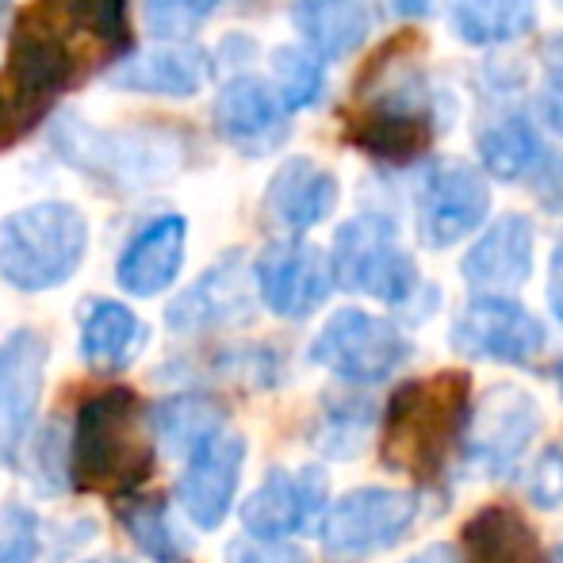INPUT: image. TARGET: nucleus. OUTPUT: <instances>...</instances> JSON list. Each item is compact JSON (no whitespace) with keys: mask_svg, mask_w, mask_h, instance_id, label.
I'll return each instance as SVG.
<instances>
[{"mask_svg":"<svg viewBox=\"0 0 563 563\" xmlns=\"http://www.w3.org/2000/svg\"><path fill=\"white\" fill-rule=\"evenodd\" d=\"M69 472L81 490L97 495H131L154 472L146 415L142 402L126 387H108L81 402L77 410Z\"/></svg>","mask_w":563,"mask_h":563,"instance_id":"obj_1","label":"nucleus"},{"mask_svg":"<svg viewBox=\"0 0 563 563\" xmlns=\"http://www.w3.org/2000/svg\"><path fill=\"white\" fill-rule=\"evenodd\" d=\"M467 379L441 372L399 387L384 418V464L402 475L441 472L449 445H460L467 426Z\"/></svg>","mask_w":563,"mask_h":563,"instance_id":"obj_2","label":"nucleus"},{"mask_svg":"<svg viewBox=\"0 0 563 563\" xmlns=\"http://www.w3.org/2000/svg\"><path fill=\"white\" fill-rule=\"evenodd\" d=\"M89 223L74 203H31L0 223V276L20 291H51L81 268Z\"/></svg>","mask_w":563,"mask_h":563,"instance_id":"obj_3","label":"nucleus"},{"mask_svg":"<svg viewBox=\"0 0 563 563\" xmlns=\"http://www.w3.org/2000/svg\"><path fill=\"white\" fill-rule=\"evenodd\" d=\"M330 265L345 291H361L387 307H415V299L426 296L415 257L399 245L391 219L379 211H364L338 227Z\"/></svg>","mask_w":563,"mask_h":563,"instance_id":"obj_4","label":"nucleus"},{"mask_svg":"<svg viewBox=\"0 0 563 563\" xmlns=\"http://www.w3.org/2000/svg\"><path fill=\"white\" fill-rule=\"evenodd\" d=\"M415 356L410 338L391 319L341 307L311 341V361L345 384H384Z\"/></svg>","mask_w":563,"mask_h":563,"instance_id":"obj_5","label":"nucleus"},{"mask_svg":"<svg viewBox=\"0 0 563 563\" xmlns=\"http://www.w3.org/2000/svg\"><path fill=\"white\" fill-rule=\"evenodd\" d=\"M54 142L66 162L108 177L112 185H150L180 169V139L169 131H92L66 115Z\"/></svg>","mask_w":563,"mask_h":563,"instance_id":"obj_6","label":"nucleus"},{"mask_svg":"<svg viewBox=\"0 0 563 563\" xmlns=\"http://www.w3.org/2000/svg\"><path fill=\"white\" fill-rule=\"evenodd\" d=\"M418 503L410 490L361 487L338 498L322 518V552L334 563H361L376 552H387L415 529Z\"/></svg>","mask_w":563,"mask_h":563,"instance_id":"obj_7","label":"nucleus"},{"mask_svg":"<svg viewBox=\"0 0 563 563\" xmlns=\"http://www.w3.org/2000/svg\"><path fill=\"white\" fill-rule=\"evenodd\" d=\"M541 402L518 384H495L467 410L460 452L483 475H506L541 433Z\"/></svg>","mask_w":563,"mask_h":563,"instance_id":"obj_8","label":"nucleus"},{"mask_svg":"<svg viewBox=\"0 0 563 563\" xmlns=\"http://www.w3.org/2000/svg\"><path fill=\"white\" fill-rule=\"evenodd\" d=\"M418 238L426 250H449L475 234L490 216V188L475 165L445 157L430 165L415 192Z\"/></svg>","mask_w":563,"mask_h":563,"instance_id":"obj_9","label":"nucleus"},{"mask_svg":"<svg viewBox=\"0 0 563 563\" xmlns=\"http://www.w3.org/2000/svg\"><path fill=\"white\" fill-rule=\"evenodd\" d=\"M449 341L467 361L529 364L549 345V330L529 307L510 296H475L452 319Z\"/></svg>","mask_w":563,"mask_h":563,"instance_id":"obj_10","label":"nucleus"},{"mask_svg":"<svg viewBox=\"0 0 563 563\" xmlns=\"http://www.w3.org/2000/svg\"><path fill=\"white\" fill-rule=\"evenodd\" d=\"M438 119H433V97L426 89L422 77H402L395 81L391 92L376 100L353 126H349V142L364 154L379 157V162H415L426 146H430Z\"/></svg>","mask_w":563,"mask_h":563,"instance_id":"obj_11","label":"nucleus"},{"mask_svg":"<svg viewBox=\"0 0 563 563\" xmlns=\"http://www.w3.org/2000/svg\"><path fill=\"white\" fill-rule=\"evenodd\" d=\"M253 284H257L261 303L280 319H307L314 314L334 291V265L311 242L284 238L273 242L253 265Z\"/></svg>","mask_w":563,"mask_h":563,"instance_id":"obj_12","label":"nucleus"},{"mask_svg":"<svg viewBox=\"0 0 563 563\" xmlns=\"http://www.w3.org/2000/svg\"><path fill=\"white\" fill-rule=\"evenodd\" d=\"M330 479L322 467H299V472H273L261 479V487L242 503V526L257 541H284L291 533H303L319 518H327Z\"/></svg>","mask_w":563,"mask_h":563,"instance_id":"obj_13","label":"nucleus"},{"mask_svg":"<svg viewBox=\"0 0 563 563\" xmlns=\"http://www.w3.org/2000/svg\"><path fill=\"white\" fill-rule=\"evenodd\" d=\"M216 131L227 146L245 157H265L284 146L291 134L288 104L280 100L276 85L261 77H230L216 97Z\"/></svg>","mask_w":563,"mask_h":563,"instance_id":"obj_14","label":"nucleus"},{"mask_svg":"<svg viewBox=\"0 0 563 563\" xmlns=\"http://www.w3.org/2000/svg\"><path fill=\"white\" fill-rule=\"evenodd\" d=\"M46 341L35 330H15L0 345V464H15L31 433L43 395Z\"/></svg>","mask_w":563,"mask_h":563,"instance_id":"obj_15","label":"nucleus"},{"mask_svg":"<svg viewBox=\"0 0 563 563\" xmlns=\"http://www.w3.org/2000/svg\"><path fill=\"white\" fill-rule=\"evenodd\" d=\"M245 441L238 433L219 430L188 456V467L180 475V506L188 521L200 529H219L234 506L238 483H242Z\"/></svg>","mask_w":563,"mask_h":563,"instance_id":"obj_16","label":"nucleus"},{"mask_svg":"<svg viewBox=\"0 0 563 563\" xmlns=\"http://www.w3.org/2000/svg\"><path fill=\"white\" fill-rule=\"evenodd\" d=\"M533 223L518 211L498 216L479 234V242L464 253L460 276L472 284L479 296H503L533 276Z\"/></svg>","mask_w":563,"mask_h":563,"instance_id":"obj_17","label":"nucleus"},{"mask_svg":"<svg viewBox=\"0 0 563 563\" xmlns=\"http://www.w3.org/2000/svg\"><path fill=\"white\" fill-rule=\"evenodd\" d=\"M31 15L46 23L85 62V69L97 54L119 58V51L131 43L126 0H38Z\"/></svg>","mask_w":563,"mask_h":563,"instance_id":"obj_18","label":"nucleus"},{"mask_svg":"<svg viewBox=\"0 0 563 563\" xmlns=\"http://www.w3.org/2000/svg\"><path fill=\"white\" fill-rule=\"evenodd\" d=\"M253 273L245 261L227 257L219 261L211 273H203L177 303L169 307V327L180 334H200V330L234 327V322H250L253 314Z\"/></svg>","mask_w":563,"mask_h":563,"instance_id":"obj_19","label":"nucleus"},{"mask_svg":"<svg viewBox=\"0 0 563 563\" xmlns=\"http://www.w3.org/2000/svg\"><path fill=\"white\" fill-rule=\"evenodd\" d=\"M211 58L208 51L188 43L154 46V51H139L119 58L108 69V85L123 92H146V97H173L188 100L208 85Z\"/></svg>","mask_w":563,"mask_h":563,"instance_id":"obj_20","label":"nucleus"},{"mask_svg":"<svg viewBox=\"0 0 563 563\" xmlns=\"http://www.w3.org/2000/svg\"><path fill=\"white\" fill-rule=\"evenodd\" d=\"M338 208V180L330 169L314 165L311 157H288L273 173L265 188V211L276 227L303 234V230L327 223Z\"/></svg>","mask_w":563,"mask_h":563,"instance_id":"obj_21","label":"nucleus"},{"mask_svg":"<svg viewBox=\"0 0 563 563\" xmlns=\"http://www.w3.org/2000/svg\"><path fill=\"white\" fill-rule=\"evenodd\" d=\"M185 245H188V223L180 216H162L146 230L131 238L115 265V280L131 296H157L180 276L185 265Z\"/></svg>","mask_w":563,"mask_h":563,"instance_id":"obj_22","label":"nucleus"},{"mask_svg":"<svg viewBox=\"0 0 563 563\" xmlns=\"http://www.w3.org/2000/svg\"><path fill=\"white\" fill-rule=\"evenodd\" d=\"M291 23L322 62L349 58L372 35L368 0H291Z\"/></svg>","mask_w":563,"mask_h":563,"instance_id":"obj_23","label":"nucleus"},{"mask_svg":"<svg viewBox=\"0 0 563 563\" xmlns=\"http://www.w3.org/2000/svg\"><path fill=\"white\" fill-rule=\"evenodd\" d=\"M475 146H479L483 169L495 180H503V185L533 177V169L549 154L541 142V131H537V123L526 112L490 115L479 126V134H475Z\"/></svg>","mask_w":563,"mask_h":563,"instance_id":"obj_24","label":"nucleus"},{"mask_svg":"<svg viewBox=\"0 0 563 563\" xmlns=\"http://www.w3.org/2000/svg\"><path fill=\"white\" fill-rule=\"evenodd\" d=\"M464 563H541L533 529L510 506H483L464 526Z\"/></svg>","mask_w":563,"mask_h":563,"instance_id":"obj_25","label":"nucleus"},{"mask_svg":"<svg viewBox=\"0 0 563 563\" xmlns=\"http://www.w3.org/2000/svg\"><path fill=\"white\" fill-rule=\"evenodd\" d=\"M537 23V0H456L452 31L467 46H506L529 35Z\"/></svg>","mask_w":563,"mask_h":563,"instance_id":"obj_26","label":"nucleus"},{"mask_svg":"<svg viewBox=\"0 0 563 563\" xmlns=\"http://www.w3.org/2000/svg\"><path fill=\"white\" fill-rule=\"evenodd\" d=\"M146 341V327L131 307L115 299H100L81 322V353L92 368H123L139 345Z\"/></svg>","mask_w":563,"mask_h":563,"instance_id":"obj_27","label":"nucleus"},{"mask_svg":"<svg viewBox=\"0 0 563 563\" xmlns=\"http://www.w3.org/2000/svg\"><path fill=\"white\" fill-rule=\"evenodd\" d=\"M273 81L288 112H303L319 104L327 92V69L319 54H311L307 46H280L273 54Z\"/></svg>","mask_w":563,"mask_h":563,"instance_id":"obj_28","label":"nucleus"},{"mask_svg":"<svg viewBox=\"0 0 563 563\" xmlns=\"http://www.w3.org/2000/svg\"><path fill=\"white\" fill-rule=\"evenodd\" d=\"M372 430H376V410L364 399L334 402V407H327V415H322L311 441L327 452V456L349 460V456H356V452H364V445L372 441Z\"/></svg>","mask_w":563,"mask_h":563,"instance_id":"obj_29","label":"nucleus"},{"mask_svg":"<svg viewBox=\"0 0 563 563\" xmlns=\"http://www.w3.org/2000/svg\"><path fill=\"white\" fill-rule=\"evenodd\" d=\"M219 430H223V415L203 399H177L157 410V433H162L173 449H185L188 456L208 438H216Z\"/></svg>","mask_w":563,"mask_h":563,"instance_id":"obj_30","label":"nucleus"},{"mask_svg":"<svg viewBox=\"0 0 563 563\" xmlns=\"http://www.w3.org/2000/svg\"><path fill=\"white\" fill-rule=\"evenodd\" d=\"M123 526L131 529L134 544L142 552H150L162 563H177L185 556V541L177 537V529L169 526V510L162 503H139L131 510H123Z\"/></svg>","mask_w":563,"mask_h":563,"instance_id":"obj_31","label":"nucleus"},{"mask_svg":"<svg viewBox=\"0 0 563 563\" xmlns=\"http://www.w3.org/2000/svg\"><path fill=\"white\" fill-rule=\"evenodd\" d=\"M219 8V0H142L146 27L165 43H185L208 23V15Z\"/></svg>","mask_w":563,"mask_h":563,"instance_id":"obj_32","label":"nucleus"},{"mask_svg":"<svg viewBox=\"0 0 563 563\" xmlns=\"http://www.w3.org/2000/svg\"><path fill=\"white\" fill-rule=\"evenodd\" d=\"M38 556V518L27 506H0V563H31Z\"/></svg>","mask_w":563,"mask_h":563,"instance_id":"obj_33","label":"nucleus"},{"mask_svg":"<svg viewBox=\"0 0 563 563\" xmlns=\"http://www.w3.org/2000/svg\"><path fill=\"white\" fill-rule=\"evenodd\" d=\"M526 495H529V503L541 506V510L563 506V449L560 445H549L533 460L529 479H526Z\"/></svg>","mask_w":563,"mask_h":563,"instance_id":"obj_34","label":"nucleus"},{"mask_svg":"<svg viewBox=\"0 0 563 563\" xmlns=\"http://www.w3.org/2000/svg\"><path fill=\"white\" fill-rule=\"evenodd\" d=\"M541 69H544V89H541V115L544 123L563 139V35L544 38L541 46Z\"/></svg>","mask_w":563,"mask_h":563,"instance_id":"obj_35","label":"nucleus"},{"mask_svg":"<svg viewBox=\"0 0 563 563\" xmlns=\"http://www.w3.org/2000/svg\"><path fill=\"white\" fill-rule=\"evenodd\" d=\"M230 560L234 563H311L303 549L288 541H257V537H245V541L230 544Z\"/></svg>","mask_w":563,"mask_h":563,"instance_id":"obj_36","label":"nucleus"},{"mask_svg":"<svg viewBox=\"0 0 563 563\" xmlns=\"http://www.w3.org/2000/svg\"><path fill=\"white\" fill-rule=\"evenodd\" d=\"M529 188L549 216H563V154H544V162L529 177Z\"/></svg>","mask_w":563,"mask_h":563,"instance_id":"obj_37","label":"nucleus"},{"mask_svg":"<svg viewBox=\"0 0 563 563\" xmlns=\"http://www.w3.org/2000/svg\"><path fill=\"white\" fill-rule=\"evenodd\" d=\"M549 307L563 322V234H560L556 250H552V265H549Z\"/></svg>","mask_w":563,"mask_h":563,"instance_id":"obj_38","label":"nucleus"},{"mask_svg":"<svg viewBox=\"0 0 563 563\" xmlns=\"http://www.w3.org/2000/svg\"><path fill=\"white\" fill-rule=\"evenodd\" d=\"M402 563H464V552L449 541H438V544H430V549H422L418 556H410Z\"/></svg>","mask_w":563,"mask_h":563,"instance_id":"obj_39","label":"nucleus"},{"mask_svg":"<svg viewBox=\"0 0 563 563\" xmlns=\"http://www.w3.org/2000/svg\"><path fill=\"white\" fill-rule=\"evenodd\" d=\"M433 4L438 0H391L395 15H402V20H422V15L433 12Z\"/></svg>","mask_w":563,"mask_h":563,"instance_id":"obj_40","label":"nucleus"},{"mask_svg":"<svg viewBox=\"0 0 563 563\" xmlns=\"http://www.w3.org/2000/svg\"><path fill=\"white\" fill-rule=\"evenodd\" d=\"M8 8H12V0H0V23L8 20Z\"/></svg>","mask_w":563,"mask_h":563,"instance_id":"obj_41","label":"nucleus"},{"mask_svg":"<svg viewBox=\"0 0 563 563\" xmlns=\"http://www.w3.org/2000/svg\"><path fill=\"white\" fill-rule=\"evenodd\" d=\"M549 563H563V544H560L556 552H552V560H549Z\"/></svg>","mask_w":563,"mask_h":563,"instance_id":"obj_42","label":"nucleus"},{"mask_svg":"<svg viewBox=\"0 0 563 563\" xmlns=\"http://www.w3.org/2000/svg\"><path fill=\"white\" fill-rule=\"evenodd\" d=\"M556 384H560V395H563V361H560V368H556Z\"/></svg>","mask_w":563,"mask_h":563,"instance_id":"obj_43","label":"nucleus"},{"mask_svg":"<svg viewBox=\"0 0 563 563\" xmlns=\"http://www.w3.org/2000/svg\"><path fill=\"white\" fill-rule=\"evenodd\" d=\"M556 4H560V8H563V0H556Z\"/></svg>","mask_w":563,"mask_h":563,"instance_id":"obj_44","label":"nucleus"}]
</instances>
